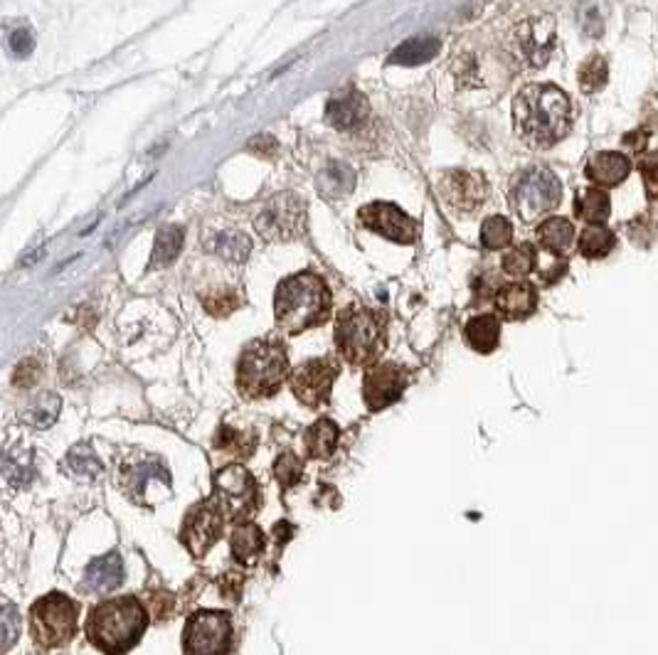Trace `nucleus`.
Listing matches in <instances>:
<instances>
[{"label":"nucleus","mask_w":658,"mask_h":655,"mask_svg":"<svg viewBox=\"0 0 658 655\" xmlns=\"http://www.w3.org/2000/svg\"><path fill=\"white\" fill-rule=\"evenodd\" d=\"M148 629L146 606L139 596H113L99 601L87 616L89 643L104 655H126L131 648L139 646Z\"/></svg>","instance_id":"nucleus-3"},{"label":"nucleus","mask_w":658,"mask_h":655,"mask_svg":"<svg viewBox=\"0 0 658 655\" xmlns=\"http://www.w3.org/2000/svg\"><path fill=\"white\" fill-rule=\"evenodd\" d=\"M481 247L486 251H501L513 241V224L508 217L491 215L481 222Z\"/></svg>","instance_id":"nucleus-36"},{"label":"nucleus","mask_w":658,"mask_h":655,"mask_svg":"<svg viewBox=\"0 0 658 655\" xmlns=\"http://www.w3.org/2000/svg\"><path fill=\"white\" fill-rule=\"evenodd\" d=\"M612 212V200L602 188H584L575 198V215L587 224H604Z\"/></svg>","instance_id":"nucleus-29"},{"label":"nucleus","mask_w":658,"mask_h":655,"mask_svg":"<svg viewBox=\"0 0 658 655\" xmlns=\"http://www.w3.org/2000/svg\"><path fill=\"white\" fill-rule=\"evenodd\" d=\"M340 429L339 424L329 419V416H320L319 422H313L306 434H303V448H306V456L316 458V461H329L336 448H339Z\"/></svg>","instance_id":"nucleus-23"},{"label":"nucleus","mask_w":658,"mask_h":655,"mask_svg":"<svg viewBox=\"0 0 658 655\" xmlns=\"http://www.w3.org/2000/svg\"><path fill=\"white\" fill-rule=\"evenodd\" d=\"M641 172H643V182H646V192H649V200H656V155L649 153L643 158V163L639 165Z\"/></svg>","instance_id":"nucleus-45"},{"label":"nucleus","mask_w":658,"mask_h":655,"mask_svg":"<svg viewBox=\"0 0 658 655\" xmlns=\"http://www.w3.org/2000/svg\"><path fill=\"white\" fill-rule=\"evenodd\" d=\"M616 247V234L604 224H587L577 240V251L584 259H604Z\"/></svg>","instance_id":"nucleus-31"},{"label":"nucleus","mask_w":658,"mask_h":655,"mask_svg":"<svg viewBox=\"0 0 658 655\" xmlns=\"http://www.w3.org/2000/svg\"><path fill=\"white\" fill-rule=\"evenodd\" d=\"M79 603L62 591H50L40 596L30 609V629L33 640L43 650L64 648L77 636Z\"/></svg>","instance_id":"nucleus-6"},{"label":"nucleus","mask_w":658,"mask_h":655,"mask_svg":"<svg viewBox=\"0 0 658 655\" xmlns=\"http://www.w3.org/2000/svg\"><path fill=\"white\" fill-rule=\"evenodd\" d=\"M439 200L449 207L457 217L476 215L478 210L486 205L491 185L481 172L474 171H447L437 182Z\"/></svg>","instance_id":"nucleus-12"},{"label":"nucleus","mask_w":658,"mask_h":655,"mask_svg":"<svg viewBox=\"0 0 658 655\" xmlns=\"http://www.w3.org/2000/svg\"><path fill=\"white\" fill-rule=\"evenodd\" d=\"M306 227V202L294 192H277L254 215V230L267 241H291Z\"/></svg>","instance_id":"nucleus-11"},{"label":"nucleus","mask_w":658,"mask_h":655,"mask_svg":"<svg viewBox=\"0 0 658 655\" xmlns=\"http://www.w3.org/2000/svg\"><path fill=\"white\" fill-rule=\"evenodd\" d=\"M340 365L333 357H311L303 362L291 375V392L309 409H319V406L329 405L330 389L333 382L339 377Z\"/></svg>","instance_id":"nucleus-15"},{"label":"nucleus","mask_w":658,"mask_h":655,"mask_svg":"<svg viewBox=\"0 0 658 655\" xmlns=\"http://www.w3.org/2000/svg\"><path fill=\"white\" fill-rule=\"evenodd\" d=\"M62 412V399L53 392H43L40 396H35L30 405L25 406V412L20 414V419L27 424V426H35V429H47L57 422V416Z\"/></svg>","instance_id":"nucleus-33"},{"label":"nucleus","mask_w":658,"mask_h":655,"mask_svg":"<svg viewBox=\"0 0 658 655\" xmlns=\"http://www.w3.org/2000/svg\"><path fill=\"white\" fill-rule=\"evenodd\" d=\"M358 222L368 232L395 244H415L419 237V222L405 210L388 200H375L358 210Z\"/></svg>","instance_id":"nucleus-13"},{"label":"nucleus","mask_w":658,"mask_h":655,"mask_svg":"<svg viewBox=\"0 0 658 655\" xmlns=\"http://www.w3.org/2000/svg\"><path fill=\"white\" fill-rule=\"evenodd\" d=\"M264 533L260 525H254L250 520H244L240 525L234 527L232 537H230V552L240 564H254L260 560L261 552H264Z\"/></svg>","instance_id":"nucleus-26"},{"label":"nucleus","mask_w":658,"mask_h":655,"mask_svg":"<svg viewBox=\"0 0 658 655\" xmlns=\"http://www.w3.org/2000/svg\"><path fill=\"white\" fill-rule=\"evenodd\" d=\"M232 643V616L227 611L200 609L185 621V629H182L185 655H230Z\"/></svg>","instance_id":"nucleus-9"},{"label":"nucleus","mask_w":658,"mask_h":655,"mask_svg":"<svg viewBox=\"0 0 658 655\" xmlns=\"http://www.w3.org/2000/svg\"><path fill=\"white\" fill-rule=\"evenodd\" d=\"M151 475H156L161 481L171 483V475L165 471L163 465L158 464L156 458H148V461H141V464H133V465H126L123 468V488L129 493L133 500H141L143 498V491H146V483Z\"/></svg>","instance_id":"nucleus-32"},{"label":"nucleus","mask_w":658,"mask_h":655,"mask_svg":"<svg viewBox=\"0 0 658 655\" xmlns=\"http://www.w3.org/2000/svg\"><path fill=\"white\" fill-rule=\"evenodd\" d=\"M316 185H319V192L323 198H348L356 190V172H353V168H348L346 163L333 161V163H329L319 172V182Z\"/></svg>","instance_id":"nucleus-27"},{"label":"nucleus","mask_w":658,"mask_h":655,"mask_svg":"<svg viewBox=\"0 0 658 655\" xmlns=\"http://www.w3.org/2000/svg\"><path fill=\"white\" fill-rule=\"evenodd\" d=\"M225 513L220 510L215 500H202L185 515L181 540L191 550L192 557H205L212 544L220 540L225 530Z\"/></svg>","instance_id":"nucleus-16"},{"label":"nucleus","mask_w":658,"mask_h":655,"mask_svg":"<svg viewBox=\"0 0 658 655\" xmlns=\"http://www.w3.org/2000/svg\"><path fill=\"white\" fill-rule=\"evenodd\" d=\"M20 638V611L15 603L0 601V655L8 653Z\"/></svg>","instance_id":"nucleus-39"},{"label":"nucleus","mask_w":658,"mask_h":655,"mask_svg":"<svg viewBox=\"0 0 658 655\" xmlns=\"http://www.w3.org/2000/svg\"><path fill=\"white\" fill-rule=\"evenodd\" d=\"M43 257H44V247H40V249L30 251V257L23 259V261H20V267H33L37 259H43Z\"/></svg>","instance_id":"nucleus-47"},{"label":"nucleus","mask_w":658,"mask_h":655,"mask_svg":"<svg viewBox=\"0 0 658 655\" xmlns=\"http://www.w3.org/2000/svg\"><path fill=\"white\" fill-rule=\"evenodd\" d=\"M646 141H649V131H633V133L624 136V143L632 148L633 153H641L646 148Z\"/></svg>","instance_id":"nucleus-46"},{"label":"nucleus","mask_w":658,"mask_h":655,"mask_svg":"<svg viewBox=\"0 0 658 655\" xmlns=\"http://www.w3.org/2000/svg\"><path fill=\"white\" fill-rule=\"evenodd\" d=\"M336 347L353 367H370L388 347V316L382 310L353 303L336 318Z\"/></svg>","instance_id":"nucleus-4"},{"label":"nucleus","mask_w":658,"mask_h":655,"mask_svg":"<svg viewBox=\"0 0 658 655\" xmlns=\"http://www.w3.org/2000/svg\"><path fill=\"white\" fill-rule=\"evenodd\" d=\"M333 310V293L326 279L313 271H296L286 276L274 293V318L286 336H301L311 328L323 326Z\"/></svg>","instance_id":"nucleus-2"},{"label":"nucleus","mask_w":658,"mask_h":655,"mask_svg":"<svg viewBox=\"0 0 658 655\" xmlns=\"http://www.w3.org/2000/svg\"><path fill=\"white\" fill-rule=\"evenodd\" d=\"M409 385V372L399 362H375L363 377V399L370 412H380L385 406L402 399Z\"/></svg>","instance_id":"nucleus-17"},{"label":"nucleus","mask_w":658,"mask_h":655,"mask_svg":"<svg viewBox=\"0 0 658 655\" xmlns=\"http://www.w3.org/2000/svg\"><path fill=\"white\" fill-rule=\"evenodd\" d=\"M466 343L481 355H491L501 343V318L496 313H478L464 326Z\"/></svg>","instance_id":"nucleus-24"},{"label":"nucleus","mask_w":658,"mask_h":655,"mask_svg":"<svg viewBox=\"0 0 658 655\" xmlns=\"http://www.w3.org/2000/svg\"><path fill=\"white\" fill-rule=\"evenodd\" d=\"M244 434L242 431H234L232 426H225V429L217 434L215 446L220 451H227V454H234V456H250V448H244Z\"/></svg>","instance_id":"nucleus-42"},{"label":"nucleus","mask_w":658,"mask_h":655,"mask_svg":"<svg viewBox=\"0 0 658 655\" xmlns=\"http://www.w3.org/2000/svg\"><path fill=\"white\" fill-rule=\"evenodd\" d=\"M202 306L212 313V316H230L232 310H237L242 306V298L240 293L230 291V288H217V291L202 296Z\"/></svg>","instance_id":"nucleus-41"},{"label":"nucleus","mask_w":658,"mask_h":655,"mask_svg":"<svg viewBox=\"0 0 658 655\" xmlns=\"http://www.w3.org/2000/svg\"><path fill=\"white\" fill-rule=\"evenodd\" d=\"M609 79V67L602 54H589L577 69V82L584 94H597L599 89H604Z\"/></svg>","instance_id":"nucleus-37"},{"label":"nucleus","mask_w":658,"mask_h":655,"mask_svg":"<svg viewBox=\"0 0 658 655\" xmlns=\"http://www.w3.org/2000/svg\"><path fill=\"white\" fill-rule=\"evenodd\" d=\"M575 123V106L557 84H525L513 99V126L520 141L535 151L557 146Z\"/></svg>","instance_id":"nucleus-1"},{"label":"nucleus","mask_w":658,"mask_h":655,"mask_svg":"<svg viewBox=\"0 0 658 655\" xmlns=\"http://www.w3.org/2000/svg\"><path fill=\"white\" fill-rule=\"evenodd\" d=\"M454 79L459 89L466 92H488V89H503L513 79L516 64L511 54L491 50V47H466L454 54Z\"/></svg>","instance_id":"nucleus-8"},{"label":"nucleus","mask_w":658,"mask_h":655,"mask_svg":"<svg viewBox=\"0 0 658 655\" xmlns=\"http://www.w3.org/2000/svg\"><path fill=\"white\" fill-rule=\"evenodd\" d=\"M368 119H370V102L353 86L336 92L326 103V121L333 129L353 133L363 129Z\"/></svg>","instance_id":"nucleus-18"},{"label":"nucleus","mask_w":658,"mask_h":655,"mask_svg":"<svg viewBox=\"0 0 658 655\" xmlns=\"http://www.w3.org/2000/svg\"><path fill=\"white\" fill-rule=\"evenodd\" d=\"M513 47L528 67H545L557 50V25L550 15H530L513 27Z\"/></svg>","instance_id":"nucleus-14"},{"label":"nucleus","mask_w":658,"mask_h":655,"mask_svg":"<svg viewBox=\"0 0 658 655\" xmlns=\"http://www.w3.org/2000/svg\"><path fill=\"white\" fill-rule=\"evenodd\" d=\"M210 249L215 251L217 257H222L230 264H244L250 259L251 240L240 230H230V232L215 234V240L210 244Z\"/></svg>","instance_id":"nucleus-34"},{"label":"nucleus","mask_w":658,"mask_h":655,"mask_svg":"<svg viewBox=\"0 0 658 655\" xmlns=\"http://www.w3.org/2000/svg\"><path fill=\"white\" fill-rule=\"evenodd\" d=\"M0 474H3V478L13 488H25V485H30L37 475L35 451L25 446L23 441L8 444L5 451H3V456H0Z\"/></svg>","instance_id":"nucleus-21"},{"label":"nucleus","mask_w":658,"mask_h":655,"mask_svg":"<svg viewBox=\"0 0 658 655\" xmlns=\"http://www.w3.org/2000/svg\"><path fill=\"white\" fill-rule=\"evenodd\" d=\"M442 50V43L439 37L434 34H427V37H412L405 44H399L398 50L390 54V64H422V62L434 60L437 54Z\"/></svg>","instance_id":"nucleus-30"},{"label":"nucleus","mask_w":658,"mask_h":655,"mask_svg":"<svg viewBox=\"0 0 658 655\" xmlns=\"http://www.w3.org/2000/svg\"><path fill=\"white\" fill-rule=\"evenodd\" d=\"M40 372H43V367L37 365V360L27 357V360L20 362L18 370H15V385H18V387H33L35 379L40 377Z\"/></svg>","instance_id":"nucleus-44"},{"label":"nucleus","mask_w":658,"mask_h":655,"mask_svg":"<svg viewBox=\"0 0 658 655\" xmlns=\"http://www.w3.org/2000/svg\"><path fill=\"white\" fill-rule=\"evenodd\" d=\"M123 582V560L119 552L102 554L87 564L84 569V589L94 594H109L113 589H119Z\"/></svg>","instance_id":"nucleus-22"},{"label":"nucleus","mask_w":658,"mask_h":655,"mask_svg":"<svg viewBox=\"0 0 658 655\" xmlns=\"http://www.w3.org/2000/svg\"><path fill=\"white\" fill-rule=\"evenodd\" d=\"M537 301H540V296H537L535 284H530L525 279L501 284L494 291V306L501 320L530 318L537 310Z\"/></svg>","instance_id":"nucleus-19"},{"label":"nucleus","mask_w":658,"mask_h":655,"mask_svg":"<svg viewBox=\"0 0 658 655\" xmlns=\"http://www.w3.org/2000/svg\"><path fill=\"white\" fill-rule=\"evenodd\" d=\"M67 468L79 478H87V481H94V478L102 475V461H99L94 448L89 446V444H77V446L70 448Z\"/></svg>","instance_id":"nucleus-38"},{"label":"nucleus","mask_w":658,"mask_h":655,"mask_svg":"<svg viewBox=\"0 0 658 655\" xmlns=\"http://www.w3.org/2000/svg\"><path fill=\"white\" fill-rule=\"evenodd\" d=\"M289 377V353L281 337H257L244 345L237 362V389L244 399L257 402L279 395Z\"/></svg>","instance_id":"nucleus-5"},{"label":"nucleus","mask_w":658,"mask_h":655,"mask_svg":"<svg viewBox=\"0 0 658 655\" xmlns=\"http://www.w3.org/2000/svg\"><path fill=\"white\" fill-rule=\"evenodd\" d=\"M10 50L15 52L18 57L33 54V50H35V37H33V33H30L27 27L15 30V33L10 34Z\"/></svg>","instance_id":"nucleus-43"},{"label":"nucleus","mask_w":658,"mask_h":655,"mask_svg":"<svg viewBox=\"0 0 658 655\" xmlns=\"http://www.w3.org/2000/svg\"><path fill=\"white\" fill-rule=\"evenodd\" d=\"M575 224L567 217L553 215L537 224L535 237L537 244L545 251H550L553 257H563L565 251L570 249V244L575 241Z\"/></svg>","instance_id":"nucleus-25"},{"label":"nucleus","mask_w":658,"mask_h":655,"mask_svg":"<svg viewBox=\"0 0 658 655\" xmlns=\"http://www.w3.org/2000/svg\"><path fill=\"white\" fill-rule=\"evenodd\" d=\"M503 271L513 279H525L537 269V249L530 241H520L516 244L506 257H503Z\"/></svg>","instance_id":"nucleus-35"},{"label":"nucleus","mask_w":658,"mask_h":655,"mask_svg":"<svg viewBox=\"0 0 658 655\" xmlns=\"http://www.w3.org/2000/svg\"><path fill=\"white\" fill-rule=\"evenodd\" d=\"M220 510L225 513L227 520H240L244 523L261 505L260 483L254 475L240 464H230L215 474V493H212Z\"/></svg>","instance_id":"nucleus-10"},{"label":"nucleus","mask_w":658,"mask_h":655,"mask_svg":"<svg viewBox=\"0 0 658 655\" xmlns=\"http://www.w3.org/2000/svg\"><path fill=\"white\" fill-rule=\"evenodd\" d=\"M182 244H185V230L181 224H165L156 234V244H153V254H151V264L148 269H163L171 267L178 254H181Z\"/></svg>","instance_id":"nucleus-28"},{"label":"nucleus","mask_w":658,"mask_h":655,"mask_svg":"<svg viewBox=\"0 0 658 655\" xmlns=\"http://www.w3.org/2000/svg\"><path fill=\"white\" fill-rule=\"evenodd\" d=\"M508 200L518 220L535 222L563 202V182L550 168L533 165L513 178Z\"/></svg>","instance_id":"nucleus-7"},{"label":"nucleus","mask_w":658,"mask_h":655,"mask_svg":"<svg viewBox=\"0 0 658 655\" xmlns=\"http://www.w3.org/2000/svg\"><path fill=\"white\" fill-rule=\"evenodd\" d=\"M274 475H277V481H279V485H281V491H289V488H294L296 483H301V478H303L301 458H296L291 451H284V454H279L277 464H274Z\"/></svg>","instance_id":"nucleus-40"},{"label":"nucleus","mask_w":658,"mask_h":655,"mask_svg":"<svg viewBox=\"0 0 658 655\" xmlns=\"http://www.w3.org/2000/svg\"><path fill=\"white\" fill-rule=\"evenodd\" d=\"M629 172H632V161H629V155L619 153V151H599L584 165L587 181L602 190L622 185L629 178Z\"/></svg>","instance_id":"nucleus-20"}]
</instances>
